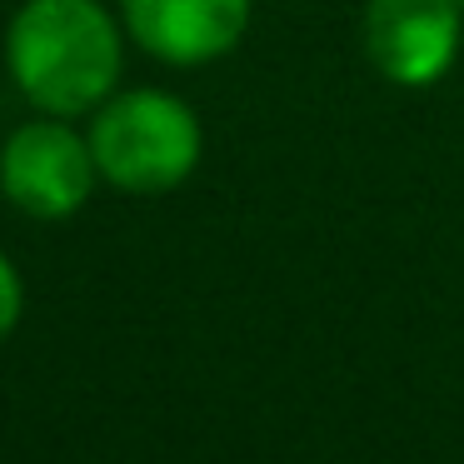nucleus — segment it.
I'll return each mask as SVG.
<instances>
[{
  "instance_id": "39448f33",
  "label": "nucleus",
  "mask_w": 464,
  "mask_h": 464,
  "mask_svg": "<svg viewBox=\"0 0 464 464\" xmlns=\"http://www.w3.org/2000/svg\"><path fill=\"white\" fill-rule=\"evenodd\" d=\"M121 25L160 65L225 61L250 31V0H115Z\"/></svg>"
},
{
  "instance_id": "20e7f679",
  "label": "nucleus",
  "mask_w": 464,
  "mask_h": 464,
  "mask_svg": "<svg viewBox=\"0 0 464 464\" xmlns=\"http://www.w3.org/2000/svg\"><path fill=\"white\" fill-rule=\"evenodd\" d=\"M464 41V0H370L364 55L390 85L424 91L454 65Z\"/></svg>"
},
{
  "instance_id": "f257e3e1",
  "label": "nucleus",
  "mask_w": 464,
  "mask_h": 464,
  "mask_svg": "<svg viewBox=\"0 0 464 464\" xmlns=\"http://www.w3.org/2000/svg\"><path fill=\"white\" fill-rule=\"evenodd\" d=\"M121 21L101 0H25L5 25V71L41 115H91L121 81Z\"/></svg>"
},
{
  "instance_id": "f03ea898",
  "label": "nucleus",
  "mask_w": 464,
  "mask_h": 464,
  "mask_svg": "<svg viewBox=\"0 0 464 464\" xmlns=\"http://www.w3.org/2000/svg\"><path fill=\"white\" fill-rule=\"evenodd\" d=\"M95 170L125 195H165L200 165V115L170 91H115L85 125Z\"/></svg>"
},
{
  "instance_id": "7ed1b4c3",
  "label": "nucleus",
  "mask_w": 464,
  "mask_h": 464,
  "mask_svg": "<svg viewBox=\"0 0 464 464\" xmlns=\"http://www.w3.org/2000/svg\"><path fill=\"white\" fill-rule=\"evenodd\" d=\"M101 185L85 130L65 115H35L0 145V195L31 220H71Z\"/></svg>"
},
{
  "instance_id": "423d86ee",
  "label": "nucleus",
  "mask_w": 464,
  "mask_h": 464,
  "mask_svg": "<svg viewBox=\"0 0 464 464\" xmlns=\"http://www.w3.org/2000/svg\"><path fill=\"white\" fill-rule=\"evenodd\" d=\"M25 314V285H21V270L11 265V255L0 250V340H11L15 324Z\"/></svg>"
}]
</instances>
